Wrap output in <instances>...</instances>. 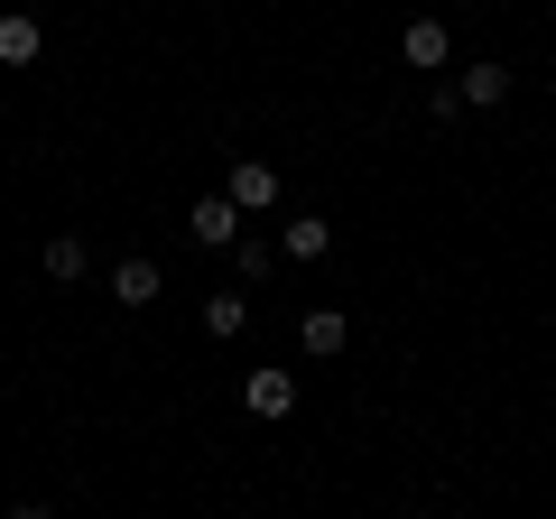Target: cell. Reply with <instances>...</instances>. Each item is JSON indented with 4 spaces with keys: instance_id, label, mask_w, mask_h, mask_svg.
<instances>
[{
    "instance_id": "6da1fadb",
    "label": "cell",
    "mask_w": 556,
    "mask_h": 519,
    "mask_svg": "<svg viewBox=\"0 0 556 519\" xmlns=\"http://www.w3.org/2000/svg\"><path fill=\"white\" fill-rule=\"evenodd\" d=\"M186 232H195L204 251H232V241H241V204H232V195H195V214H186Z\"/></svg>"
},
{
    "instance_id": "7a4b0ae2",
    "label": "cell",
    "mask_w": 556,
    "mask_h": 519,
    "mask_svg": "<svg viewBox=\"0 0 556 519\" xmlns=\"http://www.w3.org/2000/svg\"><path fill=\"white\" fill-rule=\"evenodd\" d=\"M399 56H408L417 75H445V56H455V38H445V20H408V28H399Z\"/></svg>"
},
{
    "instance_id": "3957f363",
    "label": "cell",
    "mask_w": 556,
    "mask_h": 519,
    "mask_svg": "<svg viewBox=\"0 0 556 519\" xmlns=\"http://www.w3.org/2000/svg\"><path fill=\"white\" fill-rule=\"evenodd\" d=\"M241 408H251V418H288V408H298V371H251L241 380Z\"/></svg>"
},
{
    "instance_id": "277c9868",
    "label": "cell",
    "mask_w": 556,
    "mask_h": 519,
    "mask_svg": "<svg viewBox=\"0 0 556 519\" xmlns=\"http://www.w3.org/2000/svg\"><path fill=\"white\" fill-rule=\"evenodd\" d=\"M223 195H232L241 214H269V204H278V167H269V159H241V167H232V186H223Z\"/></svg>"
},
{
    "instance_id": "5b68a950",
    "label": "cell",
    "mask_w": 556,
    "mask_h": 519,
    "mask_svg": "<svg viewBox=\"0 0 556 519\" xmlns=\"http://www.w3.org/2000/svg\"><path fill=\"white\" fill-rule=\"evenodd\" d=\"M298 343H306V353H316V362H334L343 343H353V316H343V306H316V316L298 325Z\"/></svg>"
},
{
    "instance_id": "8992f818",
    "label": "cell",
    "mask_w": 556,
    "mask_h": 519,
    "mask_svg": "<svg viewBox=\"0 0 556 519\" xmlns=\"http://www.w3.org/2000/svg\"><path fill=\"white\" fill-rule=\"evenodd\" d=\"M455 93H464V112H492V102H510V75H501V65H464Z\"/></svg>"
},
{
    "instance_id": "52a82bcc",
    "label": "cell",
    "mask_w": 556,
    "mask_h": 519,
    "mask_svg": "<svg viewBox=\"0 0 556 519\" xmlns=\"http://www.w3.org/2000/svg\"><path fill=\"white\" fill-rule=\"evenodd\" d=\"M278 251H288V260H325V251H334V223H325V214H298L288 232H278Z\"/></svg>"
},
{
    "instance_id": "ba28073f",
    "label": "cell",
    "mask_w": 556,
    "mask_h": 519,
    "mask_svg": "<svg viewBox=\"0 0 556 519\" xmlns=\"http://www.w3.org/2000/svg\"><path fill=\"white\" fill-rule=\"evenodd\" d=\"M112 298H121V306H149V298H159V260H139V251H130V260L112 269Z\"/></svg>"
},
{
    "instance_id": "9c48e42d",
    "label": "cell",
    "mask_w": 556,
    "mask_h": 519,
    "mask_svg": "<svg viewBox=\"0 0 556 519\" xmlns=\"http://www.w3.org/2000/svg\"><path fill=\"white\" fill-rule=\"evenodd\" d=\"M28 56H38V20L10 10V20H0V65H28Z\"/></svg>"
},
{
    "instance_id": "30bf717a",
    "label": "cell",
    "mask_w": 556,
    "mask_h": 519,
    "mask_svg": "<svg viewBox=\"0 0 556 519\" xmlns=\"http://www.w3.org/2000/svg\"><path fill=\"white\" fill-rule=\"evenodd\" d=\"M232 269H241V279H269V269H278V241L241 232V241H232Z\"/></svg>"
},
{
    "instance_id": "8fae6325",
    "label": "cell",
    "mask_w": 556,
    "mask_h": 519,
    "mask_svg": "<svg viewBox=\"0 0 556 519\" xmlns=\"http://www.w3.org/2000/svg\"><path fill=\"white\" fill-rule=\"evenodd\" d=\"M38 260H47V279H56V288H65V279H84V241H75V232H56Z\"/></svg>"
},
{
    "instance_id": "7c38bea8",
    "label": "cell",
    "mask_w": 556,
    "mask_h": 519,
    "mask_svg": "<svg viewBox=\"0 0 556 519\" xmlns=\"http://www.w3.org/2000/svg\"><path fill=\"white\" fill-rule=\"evenodd\" d=\"M241 325H251V306H241V298H204V334H214V343H232Z\"/></svg>"
},
{
    "instance_id": "4fadbf2b",
    "label": "cell",
    "mask_w": 556,
    "mask_h": 519,
    "mask_svg": "<svg viewBox=\"0 0 556 519\" xmlns=\"http://www.w3.org/2000/svg\"><path fill=\"white\" fill-rule=\"evenodd\" d=\"M10 519H56V510H47V501H20V510H10Z\"/></svg>"
}]
</instances>
